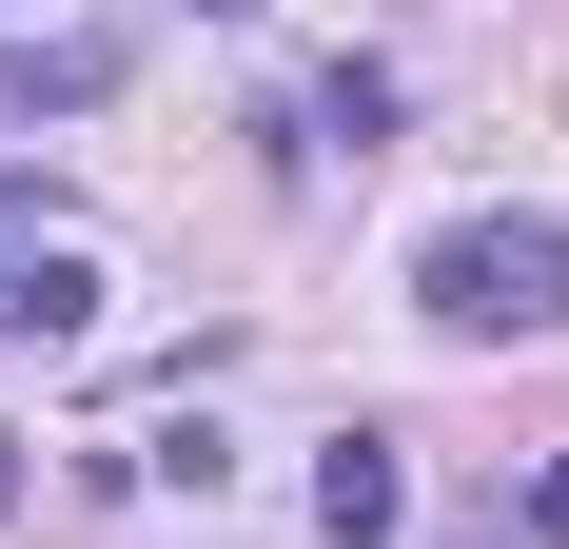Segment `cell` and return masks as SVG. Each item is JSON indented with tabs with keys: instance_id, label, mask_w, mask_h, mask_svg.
I'll list each match as a JSON object with an SVG mask.
<instances>
[{
	"instance_id": "cell-1",
	"label": "cell",
	"mask_w": 569,
	"mask_h": 549,
	"mask_svg": "<svg viewBox=\"0 0 569 549\" xmlns=\"http://www.w3.org/2000/svg\"><path fill=\"white\" fill-rule=\"evenodd\" d=\"M412 315L432 333H569V217H452L432 256H412Z\"/></svg>"
},
{
	"instance_id": "cell-2",
	"label": "cell",
	"mask_w": 569,
	"mask_h": 549,
	"mask_svg": "<svg viewBox=\"0 0 569 549\" xmlns=\"http://www.w3.org/2000/svg\"><path fill=\"white\" fill-rule=\"evenodd\" d=\"M79 99H118V40H0V138H40Z\"/></svg>"
},
{
	"instance_id": "cell-3",
	"label": "cell",
	"mask_w": 569,
	"mask_h": 549,
	"mask_svg": "<svg viewBox=\"0 0 569 549\" xmlns=\"http://www.w3.org/2000/svg\"><path fill=\"white\" fill-rule=\"evenodd\" d=\"M0 333H40V353H79V333H99V256H0Z\"/></svg>"
},
{
	"instance_id": "cell-4",
	"label": "cell",
	"mask_w": 569,
	"mask_h": 549,
	"mask_svg": "<svg viewBox=\"0 0 569 549\" xmlns=\"http://www.w3.org/2000/svg\"><path fill=\"white\" fill-rule=\"evenodd\" d=\"M315 530H335V549H393V432H335V451H315Z\"/></svg>"
},
{
	"instance_id": "cell-5",
	"label": "cell",
	"mask_w": 569,
	"mask_h": 549,
	"mask_svg": "<svg viewBox=\"0 0 569 549\" xmlns=\"http://www.w3.org/2000/svg\"><path fill=\"white\" fill-rule=\"evenodd\" d=\"M295 118H315V138H353V158H373V138H393V79H373V59H335V79H315V99H295Z\"/></svg>"
},
{
	"instance_id": "cell-6",
	"label": "cell",
	"mask_w": 569,
	"mask_h": 549,
	"mask_svg": "<svg viewBox=\"0 0 569 549\" xmlns=\"http://www.w3.org/2000/svg\"><path fill=\"white\" fill-rule=\"evenodd\" d=\"M0 510H20V451H0Z\"/></svg>"
},
{
	"instance_id": "cell-7",
	"label": "cell",
	"mask_w": 569,
	"mask_h": 549,
	"mask_svg": "<svg viewBox=\"0 0 569 549\" xmlns=\"http://www.w3.org/2000/svg\"><path fill=\"white\" fill-rule=\"evenodd\" d=\"M197 20H256V0H197Z\"/></svg>"
},
{
	"instance_id": "cell-8",
	"label": "cell",
	"mask_w": 569,
	"mask_h": 549,
	"mask_svg": "<svg viewBox=\"0 0 569 549\" xmlns=\"http://www.w3.org/2000/svg\"><path fill=\"white\" fill-rule=\"evenodd\" d=\"M0 20H20V0H0Z\"/></svg>"
}]
</instances>
